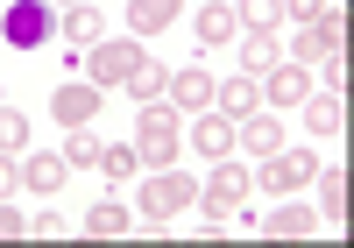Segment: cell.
I'll list each match as a JSON object with an SVG mask.
<instances>
[{"label":"cell","mask_w":354,"mask_h":248,"mask_svg":"<svg viewBox=\"0 0 354 248\" xmlns=\"http://www.w3.org/2000/svg\"><path fill=\"white\" fill-rule=\"evenodd\" d=\"M177 149H185V135H177L170 100H149V107L135 114V157H142V170H170Z\"/></svg>","instance_id":"6da1fadb"},{"label":"cell","mask_w":354,"mask_h":248,"mask_svg":"<svg viewBox=\"0 0 354 248\" xmlns=\"http://www.w3.org/2000/svg\"><path fill=\"white\" fill-rule=\"evenodd\" d=\"M248 192H255V177H248V170H234V157H220V163H213V177L198 184V199H192V206H198L213 227H227L234 213L248 206Z\"/></svg>","instance_id":"7a4b0ae2"},{"label":"cell","mask_w":354,"mask_h":248,"mask_svg":"<svg viewBox=\"0 0 354 248\" xmlns=\"http://www.w3.org/2000/svg\"><path fill=\"white\" fill-rule=\"evenodd\" d=\"M135 57H142V43L128 36V43H93V50H85L78 57V71H85V85H100V92H121L128 85V71H135Z\"/></svg>","instance_id":"3957f363"},{"label":"cell","mask_w":354,"mask_h":248,"mask_svg":"<svg viewBox=\"0 0 354 248\" xmlns=\"http://www.w3.org/2000/svg\"><path fill=\"white\" fill-rule=\"evenodd\" d=\"M262 192H277V199H290V192H305V184L319 177V157L312 149H277V157H262V170H248Z\"/></svg>","instance_id":"277c9868"},{"label":"cell","mask_w":354,"mask_h":248,"mask_svg":"<svg viewBox=\"0 0 354 248\" xmlns=\"http://www.w3.org/2000/svg\"><path fill=\"white\" fill-rule=\"evenodd\" d=\"M198 199V184L185 177V170H149V184H142V220H177V213H185Z\"/></svg>","instance_id":"5b68a950"},{"label":"cell","mask_w":354,"mask_h":248,"mask_svg":"<svg viewBox=\"0 0 354 248\" xmlns=\"http://www.w3.org/2000/svg\"><path fill=\"white\" fill-rule=\"evenodd\" d=\"M50 0H8V15H0V43L8 50H43L50 43Z\"/></svg>","instance_id":"8992f818"},{"label":"cell","mask_w":354,"mask_h":248,"mask_svg":"<svg viewBox=\"0 0 354 248\" xmlns=\"http://www.w3.org/2000/svg\"><path fill=\"white\" fill-rule=\"evenodd\" d=\"M340 50H347V8L340 15L326 8L319 21H305L298 36H290V64H319V57H340Z\"/></svg>","instance_id":"52a82bcc"},{"label":"cell","mask_w":354,"mask_h":248,"mask_svg":"<svg viewBox=\"0 0 354 248\" xmlns=\"http://www.w3.org/2000/svg\"><path fill=\"white\" fill-rule=\"evenodd\" d=\"M305 100H312V71H305V64H290V57H283L277 71H262V107H270V114H298Z\"/></svg>","instance_id":"ba28073f"},{"label":"cell","mask_w":354,"mask_h":248,"mask_svg":"<svg viewBox=\"0 0 354 248\" xmlns=\"http://www.w3.org/2000/svg\"><path fill=\"white\" fill-rule=\"evenodd\" d=\"M163 100H170L177 114H205V107H213V71H205V64L170 71V92H163Z\"/></svg>","instance_id":"9c48e42d"},{"label":"cell","mask_w":354,"mask_h":248,"mask_svg":"<svg viewBox=\"0 0 354 248\" xmlns=\"http://www.w3.org/2000/svg\"><path fill=\"white\" fill-rule=\"evenodd\" d=\"M21 184H28L36 199H57V192L71 184V163H64V149H43V157H28V163H21Z\"/></svg>","instance_id":"30bf717a"},{"label":"cell","mask_w":354,"mask_h":248,"mask_svg":"<svg viewBox=\"0 0 354 248\" xmlns=\"http://www.w3.org/2000/svg\"><path fill=\"white\" fill-rule=\"evenodd\" d=\"M234 43H241V71L248 78H262V71L283 64V36H277V28H241Z\"/></svg>","instance_id":"8fae6325"},{"label":"cell","mask_w":354,"mask_h":248,"mask_svg":"<svg viewBox=\"0 0 354 248\" xmlns=\"http://www.w3.org/2000/svg\"><path fill=\"white\" fill-rule=\"evenodd\" d=\"M262 107V78H248V71H234V78H213V114H255Z\"/></svg>","instance_id":"7c38bea8"},{"label":"cell","mask_w":354,"mask_h":248,"mask_svg":"<svg viewBox=\"0 0 354 248\" xmlns=\"http://www.w3.org/2000/svg\"><path fill=\"white\" fill-rule=\"evenodd\" d=\"M50 114H57V128H85V121L100 114V85H57Z\"/></svg>","instance_id":"4fadbf2b"},{"label":"cell","mask_w":354,"mask_h":248,"mask_svg":"<svg viewBox=\"0 0 354 248\" xmlns=\"http://www.w3.org/2000/svg\"><path fill=\"white\" fill-rule=\"evenodd\" d=\"M234 142H241L248 157H277V149H283V121L255 107V114H241V128H234Z\"/></svg>","instance_id":"5bb4252c"},{"label":"cell","mask_w":354,"mask_h":248,"mask_svg":"<svg viewBox=\"0 0 354 248\" xmlns=\"http://www.w3.org/2000/svg\"><path fill=\"white\" fill-rule=\"evenodd\" d=\"M234 36H241V21H234V0H213V8H198V50H205V57L227 50Z\"/></svg>","instance_id":"9a60e30c"},{"label":"cell","mask_w":354,"mask_h":248,"mask_svg":"<svg viewBox=\"0 0 354 248\" xmlns=\"http://www.w3.org/2000/svg\"><path fill=\"white\" fill-rule=\"evenodd\" d=\"M192 149H198L205 163H220V157H234V121L205 107V114H198V128H192Z\"/></svg>","instance_id":"2e32d148"},{"label":"cell","mask_w":354,"mask_h":248,"mask_svg":"<svg viewBox=\"0 0 354 248\" xmlns=\"http://www.w3.org/2000/svg\"><path fill=\"white\" fill-rule=\"evenodd\" d=\"M121 92H128V100H135V107H149V100H163V92H170V71H163V57H149V50H142V57H135V71H128V85H121Z\"/></svg>","instance_id":"e0dca14e"},{"label":"cell","mask_w":354,"mask_h":248,"mask_svg":"<svg viewBox=\"0 0 354 248\" xmlns=\"http://www.w3.org/2000/svg\"><path fill=\"white\" fill-rule=\"evenodd\" d=\"M262 234H270V241H312V234H319V213H312V206H283V199H277V213L262 220Z\"/></svg>","instance_id":"ac0fdd59"},{"label":"cell","mask_w":354,"mask_h":248,"mask_svg":"<svg viewBox=\"0 0 354 248\" xmlns=\"http://www.w3.org/2000/svg\"><path fill=\"white\" fill-rule=\"evenodd\" d=\"M177 8H185V0H128V36L142 43V36H156V28H170Z\"/></svg>","instance_id":"d6986e66"},{"label":"cell","mask_w":354,"mask_h":248,"mask_svg":"<svg viewBox=\"0 0 354 248\" xmlns=\"http://www.w3.org/2000/svg\"><path fill=\"white\" fill-rule=\"evenodd\" d=\"M305 128L312 135H340L347 128V92H312L305 100Z\"/></svg>","instance_id":"ffe728a7"},{"label":"cell","mask_w":354,"mask_h":248,"mask_svg":"<svg viewBox=\"0 0 354 248\" xmlns=\"http://www.w3.org/2000/svg\"><path fill=\"white\" fill-rule=\"evenodd\" d=\"M128 227H135V220H128V206H121V199H100L93 213H85V234H93V241H121Z\"/></svg>","instance_id":"44dd1931"},{"label":"cell","mask_w":354,"mask_h":248,"mask_svg":"<svg viewBox=\"0 0 354 248\" xmlns=\"http://www.w3.org/2000/svg\"><path fill=\"white\" fill-rule=\"evenodd\" d=\"M319 220L347 227V170H319Z\"/></svg>","instance_id":"7402d4cb"},{"label":"cell","mask_w":354,"mask_h":248,"mask_svg":"<svg viewBox=\"0 0 354 248\" xmlns=\"http://www.w3.org/2000/svg\"><path fill=\"white\" fill-rule=\"evenodd\" d=\"M64 36H71L78 50H93V43L106 36V15H100V8H85V0H78V8H64Z\"/></svg>","instance_id":"603a6c76"},{"label":"cell","mask_w":354,"mask_h":248,"mask_svg":"<svg viewBox=\"0 0 354 248\" xmlns=\"http://www.w3.org/2000/svg\"><path fill=\"white\" fill-rule=\"evenodd\" d=\"M241 28H283V0H234Z\"/></svg>","instance_id":"cb8c5ba5"},{"label":"cell","mask_w":354,"mask_h":248,"mask_svg":"<svg viewBox=\"0 0 354 248\" xmlns=\"http://www.w3.org/2000/svg\"><path fill=\"white\" fill-rule=\"evenodd\" d=\"M100 149H106V142H100L93 128H71V142H64V163H71V170H100Z\"/></svg>","instance_id":"d4e9b609"},{"label":"cell","mask_w":354,"mask_h":248,"mask_svg":"<svg viewBox=\"0 0 354 248\" xmlns=\"http://www.w3.org/2000/svg\"><path fill=\"white\" fill-rule=\"evenodd\" d=\"M0 149H8V157H21V149H28V114H15L8 100H0Z\"/></svg>","instance_id":"484cf974"},{"label":"cell","mask_w":354,"mask_h":248,"mask_svg":"<svg viewBox=\"0 0 354 248\" xmlns=\"http://www.w3.org/2000/svg\"><path fill=\"white\" fill-rule=\"evenodd\" d=\"M100 170L121 184V177H135L142 170V157H135V142H113V149H100Z\"/></svg>","instance_id":"4316f807"},{"label":"cell","mask_w":354,"mask_h":248,"mask_svg":"<svg viewBox=\"0 0 354 248\" xmlns=\"http://www.w3.org/2000/svg\"><path fill=\"white\" fill-rule=\"evenodd\" d=\"M283 15L305 28V21H319V15H326V0H283Z\"/></svg>","instance_id":"83f0119b"},{"label":"cell","mask_w":354,"mask_h":248,"mask_svg":"<svg viewBox=\"0 0 354 248\" xmlns=\"http://www.w3.org/2000/svg\"><path fill=\"white\" fill-rule=\"evenodd\" d=\"M15 192H21V163L0 149V199H15Z\"/></svg>","instance_id":"f1b7e54d"},{"label":"cell","mask_w":354,"mask_h":248,"mask_svg":"<svg viewBox=\"0 0 354 248\" xmlns=\"http://www.w3.org/2000/svg\"><path fill=\"white\" fill-rule=\"evenodd\" d=\"M21 234H28V220H21L8 199H0V241H21Z\"/></svg>","instance_id":"f546056e"},{"label":"cell","mask_w":354,"mask_h":248,"mask_svg":"<svg viewBox=\"0 0 354 248\" xmlns=\"http://www.w3.org/2000/svg\"><path fill=\"white\" fill-rule=\"evenodd\" d=\"M319 64H326V85H333V92H347V78H354V71H347V50H340V57H319Z\"/></svg>","instance_id":"4dcf8cb0"},{"label":"cell","mask_w":354,"mask_h":248,"mask_svg":"<svg viewBox=\"0 0 354 248\" xmlns=\"http://www.w3.org/2000/svg\"><path fill=\"white\" fill-rule=\"evenodd\" d=\"M28 234H43V241H57V234H64V220H57V206H50V213H36V220H28Z\"/></svg>","instance_id":"1f68e13d"},{"label":"cell","mask_w":354,"mask_h":248,"mask_svg":"<svg viewBox=\"0 0 354 248\" xmlns=\"http://www.w3.org/2000/svg\"><path fill=\"white\" fill-rule=\"evenodd\" d=\"M71 8H78V0H71Z\"/></svg>","instance_id":"d6a6232c"}]
</instances>
